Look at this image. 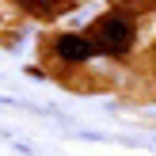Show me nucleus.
Segmentation results:
<instances>
[{
	"label": "nucleus",
	"mask_w": 156,
	"mask_h": 156,
	"mask_svg": "<svg viewBox=\"0 0 156 156\" xmlns=\"http://www.w3.org/2000/svg\"><path fill=\"white\" fill-rule=\"evenodd\" d=\"M23 4H30L34 12H53V8H57V0H23Z\"/></svg>",
	"instance_id": "nucleus-3"
},
{
	"label": "nucleus",
	"mask_w": 156,
	"mask_h": 156,
	"mask_svg": "<svg viewBox=\"0 0 156 156\" xmlns=\"http://www.w3.org/2000/svg\"><path fill=\"white\" fill-rule=\"evenodd\" d=\"M57 53H61L65 61H84V57L91 53V46H88V38H80V34H65V38L57 42Z\"/></svg>",
	"instance_id": "nucleus-2"
},
{
	"label": "nucleus",
	"mask_w": 156,
	"mask_h": 156,
	"mask_svg": "<svg viewBox=\"0 0 156 156\" xmlns=\"http://www.w3.org/2000/svg\"><path fill=\"white\" fill-rule=\"evenodd\" d=\"M129 38H133V27H129L126 19H103L99 23V42H103V50L122 53V50H129Z\"/></svg>",
	"instance_id": "nucleus-1"
}]
</instances>
